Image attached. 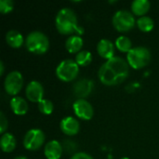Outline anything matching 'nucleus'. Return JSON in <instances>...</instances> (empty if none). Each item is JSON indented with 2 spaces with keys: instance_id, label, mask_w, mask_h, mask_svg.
I'll list each match as a JSON object with an SVG mask.
<instances>
[{
  "instance_id": "nucleus-1",
  "label": "nucleus",
  "mask_w": 159,
  "mask_h": 159,
  "mask_svg": "<svg viewBox=\"0 0 159 159\" xmlns=\"http://www.w3.org/2000/svg\"><path fill=\"white\" fill-rule=\"evenodd\" d=\"M129 65L126 60L115 56L107 60L99 69L98 75L100 81L106 86L118 85L129 76Z\"/></svg>"
},
{
  "instance_id": "nucleus-2",
  "label": "nucleus",
  "mask_w": 159,
  "mask_h": 159,
  "mask_svg": "<svg viewBox=\"0 0 159 159\" xmlns=\"http://www.w3.org/2000/svg\"><path fill=\"white\" fill-rule=\"evenodd\" d=\"M55 25L57 31L61 34H76L80 35L84 33L83 28L78 25L76 14L69 7H63L59 10L55 18Z\"/></svg>"
},
{
  "instance_id": "nucleus-3",
  "label": "nucleus",
  "mask_w": 159,
  "mask_h": 159,
  "mask_svg": "<svg viewBox=\"0 0 159 159\" xmlns=\"http://www.w3.org/2000/svg\"><path fill=\"white\" fill-rule=\"evenodd\" d=\"M25 47L29 52L36 55H42L48 50L49 41L44 33L40 31H33L26 36Z\"/></svg>"
},
{
  "instance_id": "nucleus-4",
  "label": "nucleus",
  "mask_w": 159,
  "mask_h": 159,
  "mask_svg": "<svg viewBox=\"0 0 159 159\" xmlns=\"http://www.w3.org/2000/svg\"><path fill=\"white\" fill-rule=\"evenodd\" d=\"M151 61L150 50L145 47H135L127 54V61L130 67L139 70L149 64Z\"/></svg>"
},
{
  "instance_id": "nucleus-5",
  "label": "nucleus",
  "mask_w": 159,
  "mask_h": 159,
  "mask_svg": "<svg viewBox=\"0 0 159 159\" xmlns=\"http://www.w3.org/2000/svg\"><path fill=\"white\" fill-rule=\"evenodd\" d=\"M79 73V65L73 59L61 61L56 68L57 77L63 82H71L76 78Z\"/></svg>"
},
{
  "instance_id": "nucleus-6",
  "label": "nucleus",
  "mask_w": 159,
  "mask_h": 159,
  "mask_svg": "<svg viewBox=\"0 0 159 159\" xmlns=\"http://www.w3.org/2000/svg\"><path fill=\"white\" fill-rule=\"evenodd\" d=\"M113 25L115 29L120 33H126L130 31L135 23V18L133 14L128 10H118L115 13L112 19Z\"/></svg>"
},
{
  "instance_id": "nucleus-7",
  "label": "nucleus",
  "mask_w": 159,
  "mask_h": 159,
  "mask_svg": "<svg viewBox=\"0 0 159 159\" xmlns=\"http://www.w3.org/2000/svg\"><path fill=\"white\" fill-rule=\"evenodd\" d=\"M45 139V133L41 129H32L24 135L23 146L29 151H36L44 144Z\"/></svg>"
},
{
  "instance_id": "nucleus-8",
  "label": "nucleus",
  "mask_w": 159,
  "mask_h": 159,
  "mask_svg": "<svg viewBox=\"0 0 159 159\" xmlns=\"http://www.w3.org/2000/svg\"><path fill=\"white\" fill-rule=\"evenodd\" d=\"M23 86V77L19 71H12L7 75L4 82V88L8 95H17Z\"/></svg>"
},
{
  "instance_id": "nucleus-9",
  "label": "nucleus",
  "mask_w": 159,
  "mask_h": 159,
  "mask_svg": "<svg viewBox=\"0 0 159 159\" xmlns=\"http://www.w3.org/2000/svg\"><path fill=\"white\" fill-rule=\"evenodd\" d=\"M73 109L75 116L82 120H90L94 114L92 105L86 99H77L73 104Z\"/></svg>"
},
{
  "instance_id": "nucleus-10",
  "label": "nucleus",
  "mask_w": 159,
  "mask_h": 159,
  "mask_svg": "<svg viewBox=\"0 0 159 159\" xmlns=\"http://www.w3.org/2000/svg\"><path fill=\"white\" fill-rule=\"evenodd\" d=\"M94 89V82L88 78L76 81L73 86V93L77 99L87 98Z\"/></svg>"
},
{
  "instance_id": "nucleus-11",
  "label": "nucleus",
  "mask_w": 159,
  "mask_h": 159,
  "mask_svg": "<svg viewBox=\"0 0 159 159\" xmlns=\"http://www.w3.org/2000/svg\"><path fill=\"white\" fill-rule=\"evenodd\" d=\"M25 95L27 99L32 102H39L44 97V88L42 84L36 80L31 81L25 89Z\"/></svg>"
},
{
  "instance_id": "nucleus-12",
  "label": "nucleus",
  "mask_w": 159,
  "mask_h": 159,
  "mask_svg": "<svg viewBox=\"0 0 159 159\" xmlns=\"http://www.w3.org/2000/svg\"><path fill=\"white\" fill-rule=\"evenodd\" d=\"M61 130L67 136H74L79 132L80 125L76 118L73 116H66L61 119L60 123Z\"/></svg>"
},
{
  "instance_id": "nucleus-13",
  "label": "nucleus",
  "mask_w": 159,
  "mask_h": 159,
  "mask_svg": "<svg viewBox=\"0 0 159 159\" xmlns=\"http://www.w3.org/2000/svg\"><path fill=\"white\" fill-rule=\"evenodd\" d=\"M62 145L60 142L56 140H52L46 143L44 154L47 159H60L62 154Z\"/></svg>"
},
{
  "instance_id": "nucleus-14",
  "label": "nucleus",
  "mask_w": 159,
  "mask_h": 159,
  "mask_svg": "<svg viewBox=\"0 0 159 159\" xmlns=\"http://www.w3.org/2000/svg\"><path fill=\"white\" fill-rule=\"evenodd\" d=\"M97 51L102 58L110 60L115 57V45L109 39H102L97 45Z\"/></svg>"
},
{
  "instance_id": "nucleus-15",
  "label": "nucleus",
  "mask_w": 159,
  "mask_h": 159,
  "mask_svg": "<svg viewBox=\"0 0 159 159\" xmlns=\"http://www.w3.org/2000/svg\"><path fill=\"white\" fill-rule=\"evenodd\" d=\"M10 108L12 110V112L17 115V116H23L28 112V103L26 102V101L24 99H22L21 97H13L10 100Z\"/></svg>"
},
{
  "instance_id": "nucleus-16",
  "label": "nucleus",
  "mask_w": 159,
  "mask_h": 159,
  "mask_svg": "<svg viewBox=\"0 0 159 159\" xmlns=\"http://www.w3.org/2000/svg\"><path fill=\"white\" fill-rule=\"evenodd\" d=\"M83 39L80 35L77 34H74L71 35L70 37L67 38L66 42H65V48L67 49L68 52L70 53H78L81 51L82 47H83Z\"/></svg>"
},
{
  "instance_id": "nucleus-17",
  "label": "nucleus",
  "mask_w": 159,
  "mask_h": 159,
  "mask_svg": "<svg viewBox=\"0 0 159 159\" xmlns=\"http://www.w3.org/2000/svg\"><path fill=\"white\" fill-rule=\"evenodd\" d=\"M23 36L18 30H9L6 34V42L13 48H19L23 44Z\"/></svg>"
},
{
  "instance_id": "nucleus-18",
  "label": "nucleus",
  "mask_w": 159,
  "mask_h": 159,
  "mask_svg": "<svg viewBox=\"0 0 159 159\" xmlns=\"http://www.w3.org/2000/svg\"><path fill=\"white\" fill-rule=\"evenodd\" d=\"M151 4L147 0H135L131 3V11L132 14L143 17L150 9Z\"/></svg>"
},
{
  "instance_id": "nucleus-19",
  "label": "nucleus",
  "mask_w": 159,
  "mask_h": 159,
  "mask_svg": "<svg viewBox=\"0 0 159 159\" xmlns=\"http://www.w3.org/2000/svg\"><path fill=\"white\" fill-rule=\"evenodd\" d=\"M0 146L3 152L10 153L16 147V139L15 137L8 132L4 133L0 138Z\"/></svg>"
},
{
  "instance_id": "nucleus-20",
  "label": "nucleus",
  "mask_w": 159,
  "mask_h": 159,
  "mask_svg": "<svg viewBox=\"0 0 159 159\" xmlns=\"http://www.w3.org/2000/svg\"><path fill=\"white\" fill-rule=\"evenodd\" d=\"M116 48L119 51L126 52L127 54L133 48H132L131 40L129 37L125 36V35H121V36L116 38Z\"/></svg>"
},
{
  "instance_id": "nucleus-21",
  "label": "nucleus",
  "mask_w": 159,
  "mask_h": 159,
  "mask_svg": "<svg viewBox=\"0 0 159 159\" xmlns=\"http://www.w3.org/2000/svg\"><path fill=\"white\" fill-rule=\"evenodd\" d=\"M137 26L138 28L144 33H148L151 32L154 27H155V22L152 20V18L148 17V16H143L140 17L137 20Z\"/></svg>"
},
{
  "instance_id": "nucleus-22",
  "label": "nucleus",
  "mask_w": 159,
  "mask_h": 159,
  "mask_svg": "<svg viewBox=\"0 0 159 159\" xmlns=\"http://www.w3.org/2000/svg\"><path fill=\"white\" fill-rule=\"evenodd\" d=\"M75 61L79 66H88L92 61V54L88 50H81L75 55Z\"/></svg>"
},
{
  "instance_id": "nucleus-23",
  "label": "nucleus",
  "mask_w": 159,
  "mask_h": 159,
  "mask_svg": "<svg viewBox=\"0 0 159 159\" xmlns=\"http://www.w3.org/2000/svg\"><path fill=\"white\" fill-rule=\"evenodd\" d=\"M54 109L53 103L51 101L47 100V99H43L41 102H38V110L46 116H48L50 114H52Z\"/></svg>"
},
{
  "instance_id": "nucleus-24",
  "label": "nucleus",
  "mask_w": 159,
  "mask_h": 159,
  "mask_svg": "<svg viewBox=\"0 0 159 159\" xmlns=\"http://www.w3.org/2000/svg\"><path fill=\"white\" fill-rule=\"evenodd\" d=\"M14 8V3L12 0H0V12L2 14L9 13Z\"/></svg>"
},
{
  "instance_id": "nucleus-25",
  "label": "nucleus",
  "mask_w": 159,
  "mask_h": 159,
  "mask_svg": "<svg viewBox=\"0 0 159 159\" xmlns=\"http://www.w3.org/2000/svg\"><path fill=\"white\" fill-rule=\"evenodd\" d=\"M62 145V149L68 153H72V152H75L76 150V144L73 142V141H70V140H65L63 144Z\"/></svg>"
},
{
  "instance_id": "nucleus-26",
  "label": "nucleus",
  "mask_w": 159,
  "mask_h": 159,
  "mask_svg": "<svg viewBox=\"0 0 159 159\" xmlns=\"http://www.w3.org/2000/svg\"><path fill=\"white\" fill-rule=\"evenodd\" d=\"M7 129V120L3 112H0V133L3 135Z\"/></svg>"
},
{
  "instance_id": "nucleus-27",
  "label": "nucleus",
  "mask_w": 159,
  "mask_h": 159,
  "mask_svg": "<svg viewBox=\"0 0 159 159\" xmlns=\"http://www.w3.org/2000/svg\"><path fill=\"white\" fill-rule=\"evenodd\" d=\"M71 159H93L91 156H89L87 153L84 152H79V153H75Z\"/></svg>"
},
{
  "instance_id": "nucleus-28",
  "label": "nucleus",
  "mask_w": 159,
  "mask_h": 159,
  "mask_svg": "<svg viewBox=\"0 0 159 159\" xmlns=\"http://www.w3.org/2000/svg\"><path fill=\"white\" fill-rule=\"evenodd\" d=\"M4 71H5V66H4L3 61H0V75H2L4 74Z\"/></svg>"
},
{
  "instance_id": "nucleus-29",
  "label": "nucleus",
  "mask_w": 159,
  "mask_h": 159,
  "mask_svg": "<svg viewBox=\"0 0 159 159\" xmlns=\"http://www.w3.org/2000/svg\"><path fill=\"white\" fill-rule=\"evenodd\" d=\"M14 159H28V158H27V157H25L20 156V157H15Z\"/></svg>"
},
{
  "instance_id": "nucleus-30",
  "label": "nucleus",
  "mask_w": 159,
  "mask_h": 159,
  "mask_svg": "<svg viewBox=\"0 0 159 159\" xmlns=\"http://www.w3.org/2000/svg\"><path fill=\"white\" fill-rule=\"evenodd\" d=\"M121 159H129V158H128V157H123V158H121Z\"/></svg>"
}]
</instances>
